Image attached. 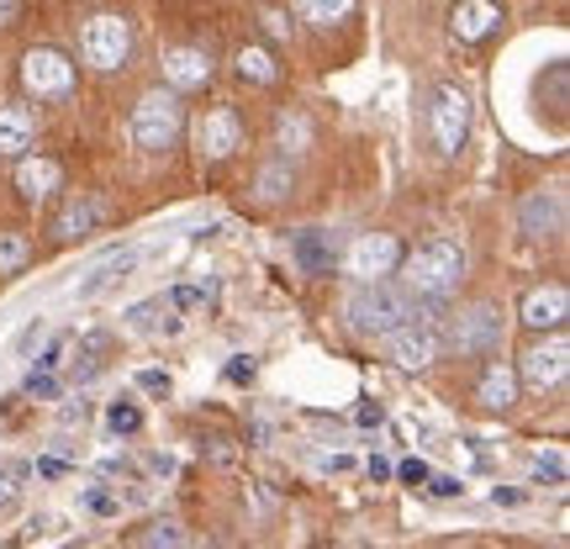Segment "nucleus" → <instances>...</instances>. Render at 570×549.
Returning <instances> with one entry per match:
<instances>
[{
  "label": "nucleus",
  "instance_id": "f257e3e1",
  "mask_svg": "<svg viewBox=\"0 0 570 549\" xmlns=\"http://www.w3.org/2000/svg\"><path fill=\"white\" fill-rule=\"evenodd\" d=\"M465 269L470 259L454 238H428L407 254V296H449L465 281Z\"/></svg>",
  "mask_w": 570,
  "mask_h": 549
},
{
  "label": "nucleus",
  "instance_id": "f03ea898",
  "mask_svg": "<svg viewBox=\"0 0 570 549\" xmlns=\"http://www.w3.org/2000/svg\"><path fill=\"white\" fill-rule=\"evenodd\" d=\"M180 127H185V106L175 90H148L138 106H132V143H138L142 154H164V148H175L180 143Z\"/></svg>",
  "mask_w": 570,
  "mask_h": 549
},
{
  "label": "nucleus",
  "instance_id": "7ed1b4c3",
  "mask_svg": "<svg viewBox=\"0 0 570 549\" xmlns=\"http://www.w3.org/2000/svg\"><path fill=\"white\" fill-rule=\"evenodd\" d=\"M348 323L360 327V333H375V339H386V333H396V327L412 317V296L407 291H396V285L386 281H370L360 285L354 296H348Z\"/></svg>",
  "mask_w": 570,
  "mask_h": 549
},
{
  "label": "nucleus",
  "instance_id": "20e7f679",
  "mask_svg": "<svg viewBox=\"0 0 570 549\" xmlns=\"http://www.w3.org/2000/svg\"><path fill=\"white\" fill-rule=\"evenodd\" d=\"M428 127H433V148L439 154H460L470 138V96L460 85H439L433 90V111H428Z\"/></svg>",
  "mask_w": 570,
  "mask_h": 549
},
{
  "label": "nucleus",
  "instance_id": "39448f33",
  "mask_svg": "<svg viewBox=\"0 0 570 549\" xmlns=\"http://www.w3.org/2000/svg\"><path fill=\"white\" fill-rule=\"evenodd\" d=\"M80 48H85V63H96V69H122L127 53H132V27H127L122 17L85 21Z\"/></svg>",
  "mask_w": 570,
  "mask_h": 549
},
{
  "label": "nucleus",
  "instance_id": "423d86ee",
  "mask_svg": "<svg viewBox=\"0 0 570 549\" xmlns=\"http://www.w3.org/2000/svg\"><path fill=\"white\" fill-rule=\"evenodd\" d=\"M21 85L32 90V96H69L75 90V63L63 59L59 48H32L27 59H21Z\"/></svg>",
  "mask_w": 570,
  "mask_h": 549
},
{
  "label": "nucleus",
  "instance_id": "0eeeda50",
  "mask_svg": "<svg viewBox=\"0 0 570 549\" xmlns=\"http://www.w3.org/2000/svg\"><path fill=\"white\" fill-rule=\"evenodd\" d=\"M348 275H360V281H381V275H391V269L402 265V244L391 238V233H365V238H354L344 254Z\"/></svg>",
  "mask_w": 570,
  "mask_h": 549
},
{
  "label": "nucleus",
  "instance_id": "6e6552de",
  "mask_svg": "<svg viewBox=\"0 0 570 549\" xmlns=\"http://www.w3.org/2000/svg\"><path fill=\"white\" fill-rule=\"evenodd\" d=\"M454 349L460 354H487V349H497L502 344V312L491 302H475V306H465L460 317H454Z\"/></svg>",
  "mask_w": 570,
  "mask_h": 549
},
{
  "label": "nucleus",
  "instance_id": "1a4fd4ad",
  "mask_svg": "<svg viewBox=\"0 0 570 549\" xmlns=\"http://www.w3.org/2000/svg\"><path fill=\"white\" fill-rule=\"evenodd\" d=\"M386 349L396 365L407 370H423L439 360V349H444V339H439V327H423V323H402L396 333H386Z\"/></svg>",
  "mask_w": 570,
  "mask_h": 549
},
{
  "label": "nucleus",
  "instance_id": "9d476101",
  "mask_svg": "<svg viewBox=\"0 0 570 549\" xmlns=\"http://www.w3.org/2000/svg\"><path fill=\"white\" fill-rule=\"evenodd\" d=\"M196 148H202L206 159H233L238 148H244V127H238V117L233 111H206L202 122H196Z\"/></svg>",
  "mask_w": 570,
  "mask_h": 549
},
{
  "label": "nucleus",
  "instance_id": "9b49d317",
  "mask_svg": "<svg viewBox=\"0 0 570 549\" xmlns=\"http://www.w3.org/2000/svg\"><path fill=\"white\" fill-rule=\"evenodd\" d=\"M566 370H570V344L566 339H544V344H533L529 354H523V381L539 391H550L566 381Z\"/></svg>",
  "mask_w": 570,
  "mask_h": 549
},
{
  "label": "nucleus",
  "instance_id": "f8f14e48",
  "mask_svg": "<svg viewBox=\"0 0 570 549\" xmlns=\"http://www.w3.org/2000/svg\"><path fill=\"white\" fill-rule=\"evenodd\" d=\"M570 312V291L566 285H539L529 302H523V323L533 327V333H544V327H560Z\"/></svg>",
  "mask_w": 570,
  "mask_h": 549
},
{
  "label": "nucleus",
  "instance_id": "ddd939ff",
  "mask_svg": "<svg viewBox=\"0 0 570 549\" xmlns=\"http://www.w3.org/2000/svg\"><path fill=\"white\" fill-rule=\"evenodd\" d=\"M164 80L175 90H196V85L212 80V63H206L202 48H169L164 53Z\"/></svg>",
  "mask_w": 570,
  "mask_h": 549
},
{
  "label": "nucleus",
  "instance_id": "4468645a",
  "mask_svg": "<svg viewBox=\"0 0 570 549\" xmlns=\"http://www.w3.org/2000/svg\"><path fill=\"white\" fill-rule=\"evenodd\" d=\"M518 223H523L529 238H550V233H560V223H566L560 196H554V190H533L529 202H523V212H518Z\"/></svg>",
  "mask_w": 570,
  "mask_h": 549
},
{
  "label": "nucleus",
  "instance_id": "2eb2a0df",
  "mask_svg": "<svg viewBox=\"0 0 570 549\" xmlns=\"http://www.w3.org/2000/svg\"><path fill=\"white\" fill-rule=\"evenodd\" d=\"M454 38H465V42H481L491 32V27H497V21H502V11H497V6H491V0H460V6H454Z\"/></svg>",
  "mask_w": 570,
  "mask_h": 549
},
{
  "label": "nucleus",
  "instance_id": "dca6fc26",
  "mask_svg": "<svg viewBox=\"0 0 570 549\" xmlns=\"http://www.w3.org/2000/svg\"><path fill=\"white\" fill-rule=\"evenodd\" d=\"M32 133H38V122H32V111L27 106H0V154H27L32 148Z\"/></svg>",
  "mask_w": 570,
  "mask_h": 549
},
{
  "label": "nucleus",
  "instance_id": "f3484780",
  "mask_svg": "<svg viewBox=\"0 0 570 549\" xmlns=\"http://www.w3.org/2000/svg\"><path fill=\"white\" fill-rule=\"evenodd\" d=\"M475 396H481V408L491 412H502L518 402V375H512L508 365H491L487 375H481V386H475Z\"/></svg>",
  "mask_w": 570,
  "mask_h": 549
},
{
  "label": "nucleus",
  "instance_id": "a211bd4d",
  "mask_svg": "<svg viewBox=\"0 0 570 549\" xmlns=\"http://www.w3.org/2000/svg\"><path fill=\"white\" fill-rule=\"evenodd\" d=\"M53 185H59V164L53 159H21L17 164V190L21 196H32V202H38V196H48Z\"/></svg>",
  "mask_w": 570,
  "mask_h": 549
},
{
  "label": "nucleus",
  "instance_id": "6ab92c4d",
  "mask_svg": "<svg viewBox=\"0 0 570 549\" xmlns=\"http://www.w3.org/2000/svg\"><path fill=\"white\" fill-rule=\"evenodd\" d=\"M90 227H96V202H69L59 212V223H53V238L69 244V238H85Z\"/></svg>",
  "mask_w": 570,
  "mask_h": 549
},
{
  "label": "nucleus",
  "instance_id": "aec40b11",
  "mask_svg": "<svg viewBox=\"0 0 570 549\" xmlns=\"http://www.w3.org/2000/svg\"><path fill=\"white\" fill-rule=\"evenodd\" d=\"M238 75L254 85H275L281 80V63H275V53H265V48H244V53H238Z\"/></svg>",
  "mask_w": 570,
  "mask_h": 549
},
{
  "label": "nucleus",
  "instance_id": "412c9836",
  "mask_svg": "<svg viewBox=\"0 0 570 549\" xmlns=\"http://www.w3.org/2000/svg\"><path fill=\"white\" fill-rule=\"evenodd\" d=\"M296 11H302V21H312V27H333V21H344L348 11H354V0H296Z\"/></svg>",
  "mask_w": 570,
  "mask_h": 549
},
{
  "label": "nucleus",
  "instance_id": "4be33fe9",
  "mask_svg": "<svg viewBox=\"0 0 570 549\" xmlns=\"http://www.w3.org/2000/svg\"><path fill=\"white\" fill-rule=\"evenodd\" d=\"M132 265H138V254H122V259H106V265H101V269H96V275H90V281L80 285V302H90V296H96V291H106V285H111V281H122V275H127V269H132Z\"/></svg>",
  "mask_w": 570,
  "mask_h": 549
},
{
  "label": "nucleus",
  "instance_id": "5701e85b",
  "mask_svg": "<svg viewBox=\"0 0 570 549\" xmlns=\"http://www.w3.org/2000/svg\"><path fill=\"white\" fill-rule=\"evenodd\" d=\"M27 259H32V244L21 233H0V275H17Z\"/></svg>",
  "mask_w": 570,
  "mask_h": 549
},
{
  "label": "nucleus",
  "instance_id": "b1692460",
  "mask_svg": "<svg viewBox=\"0 0 570 549\" xmlns=\"http://www.w3.org/2000/svg\"><path fill=\"white\" fill-rule=\"evenodd\" d=\"M21 481H27V465H0V512H6V508H17Z\"/></svg>",
  "mask_w": 570,
  "mask_h": 549
},
{
  "label": "nucleus",
  "instance_id": "393cba45",
  "mask_svg": "<svg viewBox=\"0 0 570 549\" xmlns=\"http://www.w3.org/2000/svg\"><path fill=\"white\" fill-rule=\"evenodd\" d=\"M306 138H312L306 117H291V111H285L281 117V148H306Z\"/></svg>",
  "mask_w": 570,
  "mask_h": 549
},
{
  "label": "nucleus",
  "instance_id": "a878e982",
  "mask_svg": "<svg viewBox=\"0 0 570 549\" xmlns=\"http://www.w3.org/2000/svg\"><path fill=\"white\" fill-rule=\"evenodd\" d=\"M285 185H291V164H269L265 175H259V196H265V202H275Z\"/></svg>",
  "mask_w": 570,
  "mask_h": 549
},
{
  "label": "nucleus",
  "instance_id": "bb28decb",
  "mask_svg": "<svg viewBox=\"0 0 570 549\" xmlns=\"http://www.w3.org/2000/svg\"><path fill=\"white\" fill-rule=\"evenodd\" d=\"M101 354H106V339H101V333H96V339H85V349H80L85 365H75V375H80V381H90V375L101 370Z\"/></svg>",
  "mask_w": 570,
  "mask_h": 549
},
{
  "label": "nucleus",
  "instance_id": "cd10ccee",
  "mask_svg": "<svg viewBox=\"0 0 570 549\" xmlns=\"http://www.w3.org/2000/svg\"><path fill=\"white\" fill-rule=\"evenodd\" d=\"M106 418H111V428H117V433H138V428H142V412L132 408V402H111V412H106Z\"/></svg>",
  "mask_w": 570,
  "mask_h": 549
},
{
  "label": "nucleus",
  "instance_id": "c85d7f7f",
  "mask_svg": "<svg viewBox=\"0 0 570 549\" xmlns=\"http://www.w3.org/2000/svg\"><path fill=\"white\" fill-rule=\"evenodd\" d=\"M53 391H59V381H53V375H38V370L27 375V396H53Z\"/></svg>",
  "mask_w": 570,
  "mask_h": 549
},
{
  "label": "nucleus",
  "instance_id": "c756f323",
  "mask_svg": "<svg viewBox=\"0 0 570 549\" xmlns=\"http://www.w3.org/2000/svg\"><path fill=\"white\" fill-rule=\"evenodd\" d=\"M42 333H48V323H42V317H38V323H27V333H21V339H17V354H27V349L38 344Z\"/></svg>",
  "mask_w": 570,
  "mask_h": 549
},
{
  "label": "nucleus",
  "instance_id": "7c9ffc66",
  "mask_svg": "<svg viewBox=\"0 0 570 549\" xmlns=\"http://www.w3.org/2000/svg\"><path fill=\"white\" fill-rule=\"evenodd\" d=\"M428 487H433V497H460V481H454V476H428Z\"/></svg>",
  "mask_w": 570,
  "mask_h": 549
},
{
  "label": "nucleus",
  "instance_id": "2f4dec72",
  "mask_svg": "<svg viewBox=\"0 0 570 549\" xmlns=\"http://www.w3.org/2000/svg\"><path fill=\"white\" fill-rule=\"evenodd\" d=\"M402 481H412V487H417V481H428V465H423V460H402Z\"/></svg>",
  "mask_w": 570,
  "mask_h": 549
},
{
  "label": "nucleus",
  "instance_id": "473e14b6",
  "mask_svg": "<svg viewBox=\"0 0 570 549\" xmlns=\"http://www.w3.org/2000/svg\"><path fill=\"white\" fill-rule=\"evenodd\" d=\"M169 302H175V306H202V291L180 285V291H169Z\"/></svg>",
  "mask_w": 570,
  "mask_h": 549
},
{
  "label": "nucleus",
  "instance_id": "72a5a7b5",
  "mask_svg": "<svg viewBox=\"0 0 570 549\" xmlns=\"http://www.w3.org/2000/svg\"><path fill=\"white\" fill-rule=\"evenodd\" d=\"M175 545H180V533L175 529H159L154 539H148V549H175Z\"/></svg>",
  "mask_w": 570,
  "mask_h": 549
},
{
  "label": "nucleus",
  "instance_id": "f704fd0d",
  "mask_svg": "<svg viewBox=\"0 0 570 549\" xmlns=\"http://www.w3.org/2000/svg\"><path fill=\"white\" fill-rule=\"evenodd\" d=\"M491 502H497V508H512V502H523V491H512V487H497V491H491Z\"/></svg>",
  "mask_w": 570,
  "mask_h": 549
},
{
  "label": "nucleus",
  "instance_id": "c9c22d12",
  "mask_svg": "<svg viewBox=\"0 0 570 549\" xmlns=\"http://www.w3.org/2000/svg\"><path fill=\"white\" fill-rule=\"evenodd\" d=\"M138 381H142V386H148V391H169V381H164V375H159V370H142V375H138Z\"/></svg>",
  "mask_w": 570,
  "mask_h": 549
},
{
  "label": "nucleus",
  "instance_id": "e433bc0d",
  "mask_svg": "<svg viewBox=\"0 0 570 549\" xmlns=\"http://www.w3.org/2000/svg\"><path fill=\"white\" fill-rule=\"evenodd\" d=\"M381 418H386L381 408H360V423H365V428H381Z\"/></svg>",
  "mask_w": 570,
  "mask_h": 549
},
{
  "label": "nucleus",
  "instance_id": "4c0bfd02",
  "mask_svg": "<svg viewBox=\"0 0 570 549\" xmlns=\"http://www.w3.org/2000/svg\"><path fill=\"white\" fill-rule=\"evenodd\" d=\"M11 17H17V0H0V27H6Z\"/></svg>",
  "mask_w": 570,
  "mask_h": 549
}]
</instances>
